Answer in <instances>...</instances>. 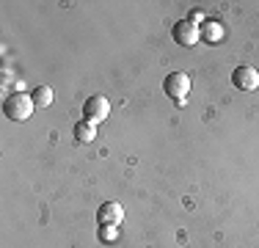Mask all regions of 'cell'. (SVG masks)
I'll return each mask as SVG.
<instances>
[{
    "instance_id": "6da1fadb",
    "label": "cell",
    "mask_w": 259,
    "mask_h": 248,
    "mask_svg": "<svg viewBox=\"0 0 259 248\" xmlns=\"http://www.w3.org/2000/svg\"><path fill=\"white\" fill-rule=\"evenodd\" d=\"M33 97L25 94V91H11L3 99V116L11 121H28L33 116Z\"/></svg>"
},
{
    "instance_id": "7a4b0ae2",
    "label": "cell",
    "mask_w": 259,
    "mask_h": 248,
    "mask_svg": "<svg viewBox=\"0 0 259 248\" xmlns=\"http://www.w3.org/2000/svg\"><path fill=\"white\" fill-rule=\"evenodd\" d=\"M110 116V102L105 99L102 94H91L89 99L83 102V119L91 121V124H100Z\"/></svg>"
},
{
    "instance_id": "3957f363",
    "label": "cell",
    "mask_w": 259,
    "mask_h": 248,
    "mask_svg": "<svg viewBox=\"0 0 259 248\" xmlns=\"http://www.w3.org/2000/svg\"><path fill=\"white\" fill-rule=\"evenodd\" d=\"M163 91L177 102H185V97L190 94V77L185 72H171L168 77L163 80Z\"/></svg>"
},
{
    "instance_id": "277c9868",
    "label": "cell",
    "mask_w": 259,
    "mask_h": 248,
    "mask_svg": "<svg viewBox=\"0 0 259 248\" xmlns=\"http://www.w3.org/2000/svg\"><path fill=\"white\" fill-rule=\"evenodd\" d=\"M171 33H174V42L182 47H193L196 42L201 39V25H196L193 20H180L171 28Z\"/></svg>"
},
{
    "instance_id": "5b68a950",
    "label": "cell",
    "mask_w": 259,
    "mask_h": 248,
    "mask_svg": "<svg viewBox=\"0 0 259 248\" xmlns=\"http://www.w3.org/2000/svg\"><path fill=\"white\" fill-rule=\"evenodd\" d=\"M121 221H124V207L119 201H105L97 210V223L100 226H119Z\"/></svg>"
},
{
    "instance_id": "8992f818",
    "label": "cell",
    "mask_w": 259,
    "mask_h": 248,
    "mask_svg": "<svg viewBox=\"0 0 259 248\" xmlns=\"http://www.w3.org/2000/svg\"><path fill=\"white\" fill-rule=\"evenodd\" d=\"M232 83L240 91H256L259 89V72L254 66H237L232 74Z\"/></svg>"
},
{
    "instance_id": "52a82bcc",
    "label": "cell",
    "mask_w": 259,
    "mask_h": 248,
    "mask_svg": "<svg viewBox=\"0 0 259 248\" xmlns=\"http://www.w3.org/2000/svg\"><path fill=\"white\" fill-rule=\"evenodd\" d=\"M224 36H226V30L218 20H207L201 25V39H204L207 45H218V42H224Z\"/></svg>"
},
{
    "instance_id": "ba28073f",
    "label": "cell",
    "mask_w": 259,
    "mask_h": 248,
    "mask_svg": "<svg viewBox=\"0 0 259 248\" xmlns=\"http://www.w3.org/2000/svg\"><path fill=\"white\" fill-rule=\"evenodd\" d=\"M94 138H97V127L91 121L83 119V121L75 124V141H77V144H91Z\"/></svg>"
},
{
    "instance_id": "9c48e42d",
    "label": "cell",
    "mask_w": 259,
    "mask_h": 248,
    "mask_svg": "<svg viewBox=\"0 0 259 248\" xmlns=\"http://www.w3.org/2000/svg\"><path fill=\"white\" fill-rule=\"evenodd\" d=\"M30 97H33L36 108H50V105H53V89H50V86H39V89H33V91H30Z\"/></svg>"
},
{
    "instance_id": "30bf717a",
    "label": "cell",
    "mask_w": 259,
    "mask_h": 248,
    "mask_svg": "<svg viewBox=\"0 0 259 248\" xmlns=\"http://www.w3.org/2000/svg\"><path fill=\"white\" fill-rule=\"evenodd\" d=\"M97 240L100 243H116L119 240V226H100L97 229Z\"/></svg>"
}]
</instances>
